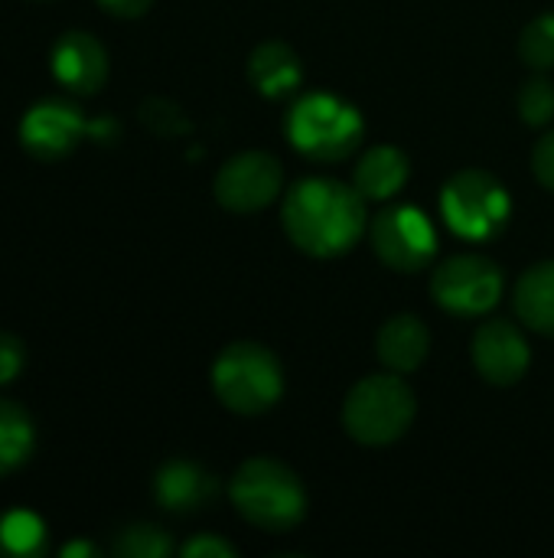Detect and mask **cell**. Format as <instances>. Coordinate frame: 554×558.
<instances>
[{
	"label": "cell",
	"mask_w": 554,
	"mask_h": 558,
	"mask_svg": "<svg viewBox=\"0 0 554 558\" xmlns=\"http://www.w3.org/2000/svg\"><path fill=\"white\" fill-rule=\"evenodd\" d=\"M281 222L291 242L313 258H333L349 252L369 229L362 193L330 177H310L294 183L284 196Z\"/></svg>",
	"instance_id": "cell-1"
},
{
	"label": "cell",
	"mask_w": 554,
	"mask_h": 558,
	"mask_svg": "<svg viewBox=\"0 0 554 558\" xmlns=\"http://www.w3.org/2000/svg\"><path fill=\"white\" fill-rule=\"evenodd\" d=\"M232 504L242 520L264 533H287L307 513V494L291 468L274 458H251L232 477Z\"/></svg>",
	"instance_id": "cell-2"
},
{
	"label": "cell",
	"mask_w": 554,
	"mask_h": 558,
	"mask_svg": "<svg viewBox=\"0 0 554 558\" xmlns=\"http://www.w3.org/2000/svg\"><path fill=\"white\" fill-rule=\"evenodd\" d=\"M362 118L359 111L330 95V92H310V95H300L291 111H287V121H284V134L287 141L310 160H323V163H333V160H343L349 157L359 141H362Z\"/></svg>",
	"instance_id": "cell-3"
},
{
	"label": "cell",
	"mask_w": 554,
	"mask_h": 558,
	"mask_svg": "<svg viewBox=\"0 0 554 558\" xmlns=\"http://www.w3.org/2000/svg\"><path fill=\"white\" fill-rule=\"evenodd\" d=\"M212 389L235 415H261L284 392V373L261 343H232L212 363Z\"/></svg>",
	"instance_id": "cell-4"
},
{
	"label": "cell",
	"mask_w": 554,
	"mask_h": 558,
	"mask_svg": "<svg viewBox=\"0 0 554 558\" xmlns=\"http://www.w3.org/2000/svg\"><path fill=\"white\" fill-rule=\"evenodd\" d=\"M415 392L408 383L392 376H366L343 402V425L349 438L369 448L398 441L415 422Z\"/></svg>",
	"instance_id": "cell-5"
},
{
	"label": "cell",
	"mask_w": 554,
	"mask_h": 558,
	"mask_svg": "<svg viewBox=\"0 0 554 558\" xmlns=\"http://www.w3.org/2000/svg\"><path fill=\"white\" fill-rule=\"evenodd\" d=\"M441 213L460 239H493L503 232L513 203L506 186L487 170H460L441 193Z\"/></svg>",
	"instance_id": "cell-6"
},
{
	"label": "cell",
	"mask_w": 554,
	"mask_h": 558,
	"mask_svg": "<svg viewBox=\"0 0 554 558\" xmlns=\"http://www.w3.org/2000/svg\"><path fill=\"white\" fill-rule=\"evenodd\" d=\"M369 242L379 262L402 275L428 268L438 252V232L431 219L415 206H389L379 216H372Z\"/></svg>",
	"instance_id": "cell-7"
},
{
	"label": "cell",
	"mask_w": 554,
	"mask_h": 558,
	"mask_svg": "<svg viewBox=\"0 0 554 558\" xmlns=\"http://www.w3.org/2000/svg\"><path fill=\"white\" fill-rule=\"evenodd\" d=\"M431 294L447 314L480 317L500 304L503 271L483 255H454L431 275Z\"/></svg>",
	"instance_id": "cell-8"
},
{
	"label": "cell",
	"mask_w": 554,
	"mask_h": 558,
	"mask_svg": "<svg viewBox=\"0 0 554 558\" xmlns=\"http://www.w3.org/2000/svg\"><path fill=\"white\" fill-rule=\"evenodd\" d=\"M284 170L278 157L264 150H245L229 157L216 173V199L232 213H258L278 199Z\"/></svg>",
	"instance_id": "cell-9"
},
{
	"label": "cell",
	"mask_w": 554,
	"mask_h": 558,
	"mask_svg": "<svg viewBox=\"0 0 554 558\" xmlns=\"http://www.w3.org/2000/svg\"><path fill=\"white\" fill-rule=\"evenodd\" d=\"M91 131L82 108L69 98H42L20 121V144L36 160H59Z\"/></svg>",
	"instance_id": "cell-10"
},
{
	"label": "cell",
	"mask_w": 554,
	"mask_h": 558,
	"mask_svg": "<svg viewBox=\"0 0 554 558\" xmlns=\"http://www.w3.org/2000/svg\"><path fill=\"white\" fill-rule=\"evenodd\" d=\"M473 366L490 386H516L529 369V343L513 320H487L477 327L473 343Z\"/></svg>",
	"instance_id": "cell-11"
},
{
	"label": "cell",
	"mask_w": 554,
	"mask_h": 558,
	"mask_svg": "<svg viewBox=\"0 0 554 558\" xmlns=\"http://www.w3.org/2000/svg\"><path fill=\"white\" fill-rule=\"evenodd\" d=\"M52 75L62 88L75 95H91L108 78V52L91 33H62L52 46Z\"/></svg>",
	"instance_id": "cell-12"
},
{
	"label": "cell",
	"mask_w": 554,
	"mask_h": 558,
	"mask_svg": "<svg viewBox=\"0 0 554 558\" xmlns=\"http://www.w3.org/2000/svg\"><path fill=\"white\" fill-rule=\"evenodd\" d=\"M153 497L170 513H196L216 497V477L193 461H167L153 477Z\"/></svg>",
	"instance_id": "cell-13"
},
{
	"label": "cell",
	"mask_w": 554,
	"mask_h": 558,
	"mask_svg": "<svg viewBox=\"0 0 554 558\" xmlns=\"http://www.w3.org/2000/svg\"><path fill=\"white\" fill-rule=\"evenodd\" d=\"M428 350H431V333L411 314H398L385 320L376 337V353L392 373H415L428 360Z\"/></svg>",
	"instance_id": "cell-14"
},
{
	"label": "cell",
	"mask_w": 554,
	"mask_h": 558,
	"mask_svg": "<svg viewBox=\"0 0 554 558\" xmlns=\"http://www.w3.org/2000/svg\"><path fill=\"white\" fill-rule=\"evenodd\" d=\"M248 78L264 98H287L300 88L304 65L287 43H261L248 59Z\"/></svg>",
	"instance_id": "cell-15"
},
{
	"label": "cell",
	"mask_w": 554,
	"mask_h": 558,
	"mask_svg": "<svg viewBox=\"0 0 554 558\" xmlns=\"http://www.w3.org/2000/svg\"><path fill=\"white\" fill-rule=\"evenodd\" d=\"M408 157L398 147H372L362 154V160L353 170V186L362 193V199H392L405 180H408Z\"/></svg>",
	"instance_id": "cell-16"
},
{
	"label": "cell",
	"mask_w": 554,
	"mask_h": 558,
	"mask_svg": "<svg viewBox=\"0 0 554 558\" xmlns=\"http://www.w3.org/2000/svg\"><path fill=\"white\" fill-rule=\"evenodd\" d=\"M513 307L529 330L554 337V262H542L519 278Z\"/></svg>",
	"instance_id": "cell-17"
},
{
	"label": "cell",
	"mask_w": 554,
	"mask_h": 558,
	"mask_svg": "<svg viewBox=\"0 0 554 558\" xmlns=\"http://www.w3.org/2000/svg\"><path fill=\"white\" fill-rule=\"evenodd\" d=\"M33 448H36V432L29 415L16 402L0 399V477L23 468Z\"/></svg>",
	"instance_id": "cell-18"
},
{
	"label": "cell",
	"mask_w": 554,
	"mask_h": 558,
	"mask_svg": "<svg viewBox=\"0 0 554 558\" xmlns=\"http://www.w3.org/2000/svg\"><path fill=\"white\" fill-rule=\"evenodd\" d=\"M0 553L10 558H33L46 553V523L29 510H10L0 517Z\"/></svg>",
	"instance_id": "cell-19"
},
{
	"label": "cell",
	"mask_w": 554,
	"mask_h": 558,
	"mask_svg": "<svg viewBox=\"0 0 554 558\" xmlns=\"http://www.w3.org/2000/svg\"><path fill=\"white\" fill-rule=\"evenodd\" d=\"M111 553L118 558H167L173 553V539L150 523H134L118 533Z\"/></svg>",
	"instance_id": "cell-20"
},
{
	"label": "cell",
	"mask_w": 554,
	"mask_h": 558,
	"mask_svg": "<svg viewBox=\"0 0 554 558\" xmlns=\"http://www.w3.org/2000/svg\"><path fill=\"white\" fill-rule=\"evenodd\" d=\"M519 56L532 69H554V13L535 16L519 39Z\"/></svg>",
	"instance_id": "cell-21"
},
{
	"label": "cell",
	"mask_w": 554,
	"mask_h": 558,
	"mask_svg": "<svg viewBox=\"0 0 554 558\" xmlns=\"http://www.w3.org/2000/svg\"><path fill=\"white\" fill-rule=\"evenodd\" d=\"M140 121L160 134V137H180V134H189V118L183 114L180 105L167 101V98H147L140 105Z\"/></svg>",
	"instance_id": "cell-22"
},
{
	"label": "cell",
	"mask_w": 554,
	"mask_h": 558,
	"mask_svg": "<svg viewBox=\"0 0 554 558\" xmlns=\"http://www.w3.org/2000/svg\"><path fill=\"white\" fill-rule=\"evenodd\" d=\"M519 114L526 124L542 128L554 118V85L549 78H532L519 88Z\"/></svg>",
	"instance_id": "cell-23"
},
{
	"label": "cell",
	"mask_w": 554,
	"mask_h": 558,
	"mask_svg": "<svg viewBox=\"0 0 554 558\" xmlns=\"http://www.w3.org/2000/svg\"><path fill=\"white\" fill-rule=\"evenodd\" d=\"M23 369V343L13 333H0V386L16 379Z\"/></svg>",
	"instance_id": "cell-24"
},
{
	"label": "cell",
	"mask_w": 554,
	"mask_h": 558,
	"mask_svg": "<svg viewBox=\"0 0 554 558\" xmlns=\"http://www.w3.org/2000/svg\"><path fill=\"white\" fill-rule=\"evenodd\" d=\"M532 170H535L539 183L554 193V131L552 134H545V137L535 144V150H532Z\"/></svg>",
	"instance_id": "cell-25"
},
{
	"label": "cell",
	"mask_w": 554,
	"mask_h": 558,
	"mask_svg": "<svg viewBox=\"0 0 554 558\" xmlns=\"http://www.w3.org/2000/svg\"><path fill=\"white\" fill-rule=\"evenodd\" d=\"M186 558H235V546L219 536H196L183 546Z\"/></svg>",
	"instance_id": "cell-26"
},
{
	"label": "cell",
	"mask_w": 554,
	"mask_h": 558,
	"mask_svg": "<svg viewBox=\"0 0 554 558\" xmlns=\"http://www.w3.org/2000/svg\"><path fill=\"white\" fill-rule=\"evenodd\" d=\"M108 13H114V16H140V13H147V7L153 3V0H98Z\"/></svg>",
	"instance_id": "cell-27"
},
{
	"label": "cell",
	"mask_w": 554,
	"mask_h": 558,
	"mask_svg": "<svg viewBox=\"0 0 554 558\" xmlns=\"http://www.w3.org/2000/svg\"><path fill=\"white\" fill-rule=\"evenodd\" d=\"M59 556H62V558H75V556L95 558V556H98V549H95V546H88V543H72V546H65V549H62Z\"/></svg>",
	"instance_id": "cell-28"
}]
</instances>
